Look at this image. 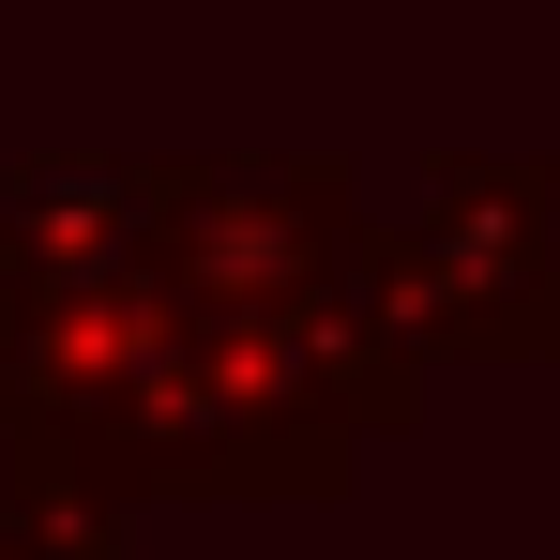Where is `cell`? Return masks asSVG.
<instances>
[{
	"label": "cell",
	"mask_w": 560,
	"mask_h": 560,
	"mask_svg": "<svg viewBox=\"0 0 560 560\" xmlns=\"http://www.w3.org/2000/svg\"><path fill=\"white\" fill-rule=\"evenodd\" d=\"M0 560H121L92 485H46V469H0Z\"/></svg>",
	"instance_id": "6da1fadb"
}]
</instances>
